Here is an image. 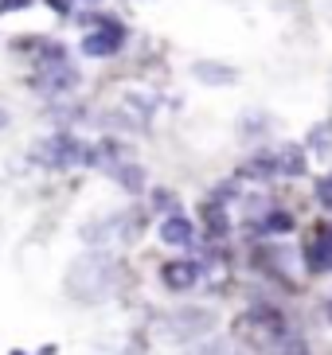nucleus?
<instances>
[{
  "label": "nucleus",
  "mask_w": 332,
  "mask_h": 355,
  "mask_svg": "<svg viewBox=\"0 0 332 355\" xmlns=\"http://www.w3.org/2000/svg\"><path fill=\"white\" fill-rule=\"evenodd\" d=\"M242 172H247V176H254V180H266V176H274V172H278V160L262 153V157H254L247 168H242Z\"/></svg>",
  "instance_id": "11"
},
{
  "label": "nucleus",
  "mask_w": 332,
  "mask_h": 355,
  "mask_svg": "<svg viewBox=\"0 0 332 355\" xmlns=\"http://www.w3.org/2000/svg\"><path fill=\"white\" fill-rule=\"evenodd\" d=\"M309 153L313 157H329L332 153V121H321V125L309 133Z\"/></svg>",
  "instance_id": "8"
},
{
  "label": "nucleus",
  "mask_w": 332,
  "mask_h": 355,
  "mask_svg": "<svg viewBox=\"0 0 332 355\" xmlns=\"http://www.w3.org/2000/svg\"><path fill=\"white\" fill-rule=\"evenodd\" d=\"M329 320H332V304H329Z\"/></svg>",
  "instance_id": "18"
},
{
  "label": "nucleus",
  "mask_w": 332,
  "mask_h": 355,
  "mask_svg": "<svg viewBox=\"0 0 332 355\" xmlns=\"http://www.w3.org/2000/svg\"><path fill=\"white\" fill-rule=\"evenodd\" d=\"M4 4H8V8H28L31 0H4Z\"/></svg>",
  "instance_id": "16"
},
{
  "label": "nucleus",
  "mask_w": 332,
  "mask_h": 355,
  "mask_svg": "<svg viewBox=\"0 0 332 355\" xmlns=\"http://www.w3.org/2000/svg\"><path fill=\"white\" fill-rule=\"evenodd\" d=\"M51 8L55 12H71V0H51Z\"/></svg>",
  "instance_id": "15"
},
{
  "label": "nucleus",
  "mask_w": 332,
  "mask_h": 355,
  "mask_svg": "<svg viewBox=\"0 0 332 355\" xmlns=\"http://www.w3.org/2000/svg\"><path fill=\"white\" fill-rule=\"evenodd\" d=\"M196 78L199 83H235L239 74L231 67H211V63H196Z\"/></svg>",
  "instance_id": "9"
},
{
  "label": "nucleus",
  "mask_w": 332,
  "mask_h": 355,
  "mask_svg": "<svg viewBox=\"0 0 332 355\" xmlns=\"http://www.w3.org/2000/svg\"><path fill=\"white\" fill-rule=\"evenodd\" d=\"M274 160H278V172H285V176H301L305 172V153L297 145H285Z\"/></svg>",
  "instance_id": "7"
},
{
  "label": "nucleus",
  "mask_w": 332,
  "mask_h": 355,
  "mask_svg": "<svg viewBox=\"0 0 332 355\" xmlns=\"http://www.w3.org/2000/svg\"><path fill=\"white\" fill-rule=\"evenodd\" d=\"M4 125H8V114H4V110H0V129H4Z\"/></svg>",
  "instance_id": "17"
},
{
  "label": "nucleus",
  "mask_w": 332,
  "mask_h": 355,
  "mask_svg": "<svg viewBox=\"0 0 332 355\" xmlns=\"http://www.w3.org/2000/svg\"><path fill=\"white\" fill-rule=\"evenodd\" d=\"M321 196H324V199H332V176H324V180H321Z\"/></svg>",
  "instance_id": "14"
},
{
  "label": "nucleus",
  "mask_w": 332,
  "mask_h": 355,
  "mask_svg": "<svg viewBox=\"0 0 332 355\" xmlns=\"http://www.w3.org/2000/svg\"><path fill=\"white\" fill-rule=\"evenodd\" d=\"M40 164H51V168H71V164H94V148L83 145V141H74L71 133H55L47 141L31 148Z\"/></svg>",
  "instance_id": "2"
},
{
  "label": "nucleus",
  "mask_w": 332,
  "mask_h": 355,
  "mask_svg": "<svg viewBox=\"0 0 332 355\" xmlns=\"http://www.w3.org/2000/svg\"><path fill=\"white\" fill-rule=\"evenodd\" d=\"M114 176L122 180V188H125V191H141V188H145V172H141V168H137V164L114 168Z\"/></svg>",
  "instance_id": "10"
},
{
  "label": "nucleus",
  "mask_w": 332,
  "mask_h": 355,
  "mask_svg": "<svg viewBox=\"0 0 332 355\" xmlns=\"http://www.w3.org/2000/svg\"><path fill=\"white\" fill-rule=\"evenodd\" d=\"M114 273H117V266L110 258L86 254V258H78L71 266V273H67V293L78 297V301H102L106 293L114 289Z\"/></svg>",
  "instance_id": "1"
},
{
  "label": "nucleus",
  "mask_w": 332,
  "mask_h": 355,
  "mask_svg": "<svg viewBox=\"0 0 332 355\" xmlns=\"http://www.w3.org/2000/svg\"><path fill=\"white\" fill-rule=\"evenodd\" d=\"M160 239H165L168 246H188V242H192V223H188L184 215H168V219L160 223Z\"/></svg>",
  "instance_id": "6"
},
{
  "label": "nucleus",
  "mask_w": 332,
  "mask_h": 355,
  "mask_svg": "<svg viewBox=\"0 0 332 355\" xmlns=\"http://www.w3.org/2000/svg\"><path fill=\"white\" fill-rule=\"evenodd\" d=\"M122 43H125V28H122V24H110V20H106L102 32H94V35H86V40H83V55L102 59V55H114Z\"/></svg>",
  "instance_id": "4"
},
{
  "label": "nucleus",
  "mask_w": 332,
  "mask_h": 355,
  "mask_svg": "<svg viewBox=\"0 0 332 355\" xmlns=\"http://www.w3.org/2000/svg\"><path fill=\"white\" fill-rule=\"evenodd\" d=\"M160 282L168 285V289H192V285L199 282V266L196 261H168L165 270H160Z\"/></svg>",
  "instance_id": "5"
},
{
  "label": "nucleus",
  "mask_w": 332,
  "mask_h": 355,
  "mask_svg": "<svg viewBox=\"0 0 332 355\" xmlns=\"http://www.w3.org/2000/svg\"><path fill=\"white\" fill-rule=\"evenodd\" d=\"M262 230H270V234H290V230H293V215H290V211H270L266 223H262Z\"/></svg>",
  "instance_id": "12"
},
{
  "label": "nucleus",
  "mask_w": 332,
  "mask_h": 355,
  "mask_svg": "<svg viewBox=\"0 0 332 355\" xmlns=\"http://www.w3.org/2000/svg\"><path fill=\"white\" fill-rule=\"evenodd\" d=\"M153 203H156V207H176V199L168 196V191H156V196H153Z\"/></svg>",
  "instance_id": "13"
},
{
  "label": "nucleus",
  "mask_w": 332,
  "mask_h": 355,
  "mask_svg": "<svg viewBox=\"0 0 332 355\" xmlns=\"http://www.w3.org/2000/svg\"><path fill=\"white\" fill-rule=\"evenodd\" d=\"M305 266L313 273H329L332 270V227H317L309 234V246H305Z\"/></svg>",
  "instance_id": "3"
}]
</instances>
